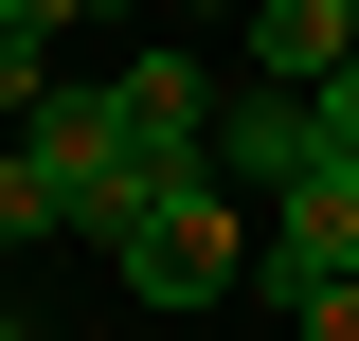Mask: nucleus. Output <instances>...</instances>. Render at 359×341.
Wrapping results in <instances>:
<instances>
[{"instance_id":"1","label":"nucleus","mask_w":359,"mask_h":341,"mask_svg":"<svg viewBox=\"0 0 359 341\" xmlns=\"http://www.w3.org/2000/svg\"><path fill=\"white\" fill-rule=\"evenodd\" d=\"M90 108H108L126 215H144V198H180V180H216V72H198V54H126V72L90 90Z\"/></svg>"},{"instance_id":"2","label":"nucleus","mask_w":359,"mask_h":341,"mask_svg":"<svg viewBox=\"0 0 359 341\" xmlns=\"http://www.w3.org/2000/svg\"><path fill=\"white\" fill-rule=\"evenodd\" d=\"M108 288H144V305H216V288H252V215H233V180L144 198L126 234H108Z\"/></svg>"},{"instance_id":"3","label":"nucleus","mask_w":359,"mask_h":341,"mask_svg":"<svg viewBox=\"0 0 359 341\" xmlns=\"http://www.w3.org/2000/svg\"><path fill=\"white\" fill-rule=\"evenodd\" d=\"M323 162V108H306V90H216V180H233V198H287V180H306Z\"/></svg>"},{"instance_id":"4","label":"nucleus","mask_w":359,"mask_h":341,"mask_svg":"<svg viewBox=\"0 0 359 341\" xmlns=\"http://www.w3.org/2000/svg\"><path fill=\"white\" fill-rule=\"evenodd\" d=\"M269 269L287 288H359V162H306L269 198Z\"/></svg>"},{"instance_id":"5","label":"nucleus","mask_w":359,"mask_h":341,"mask_svg":"<svg viewBox=\"0 0 359 341\" xmlns=\"http://www.w3.org/2000/svg\"><path fill=\"white\" fill-rule=\"evenodd\" d=\"M341 54H359V0H252V72L269 90H323Z\"/></svg>"},{"instance_id":"6","label":"nucleus","mask_w":359,"mask_h":341,"mask_svg":"<svg viewBox=\"0 0 359 341\" xmlns=\"http://www.w3.org/2000/svg\"><path fill=\"white\" fill-rule=\"evenodd\" d=\"M36 234H72V215H54V180L18 162V144H0V252H36Z\"/></svg>"},{"instance_id":"7","label":"nucleus","mask_w":359,"mask_h":341,"mask_svg":"<svg viewBox=\"0 0 359 341\" xmlns=\"http://www.w3.org/2000/svg\"><path fill=\"white\" fill-rule=\"evenodd\" d=\"M269 305H287V341H359V288H287V269H252Z\"/></svg>"},{"instance_id":"8","label":"nucleus","mask_w":359,"mask_h":341,"mask_svg":"<svg viewBox=\"0 0 359 341\" xmlns=\"http://www.w3.org/2000/svg\"><path fill=\"white\" fill-rule=\"evenodd\" d=\"M36 108H54V72H36V36H0V144L36 126Z\"/></svg>"},{"instance_id":"9","label":"nucleus","mask_w":359,"mask_h":341,"mask_svg":"<svg viewBox=\"0 0 359 341\" xmlns=\"http://www.w3.org/2000/svg\"><path fill=\"white\" fill-rule=\"evenodd\" d=\"M306 108H323V162H359V54H341V72L306 90Z\"/></svg>"},{"instance_id":"10","label":"nucleus","mask_w":359,"mask_h":341,"mask_svg":"<svg viewBox=\"0 0 359 341\" xmlns=\"http://www.w3.org/2000/svg\"><path fill=\"white\" fill-rule=\"evenodd\" d=\"M54 18H72V0H0V36H36V54H54Z\"/></svg>"},{"instance_id":"11","label":"nucleus","mask_w":359,"mask_h":341,"mask_svg":"<svg viewBox=\"0 0 359 341\" xmlns=\"http://www.w3.org/2000/svg\"><path fill=\"white\" fill-rule=\"evenodd\" d=\"M0 341H18V323H0Z\"/></svg>"}]
</instances>
